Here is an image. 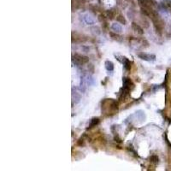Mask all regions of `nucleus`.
Masks as SVG:
<instances>
[{
	"label": "nucleus",
	"mask_w": 171,
	"mask_h": 171,
	"mask_svg": "<svg viewBox=\"0 0 171 171\" xmlns=\"http://www.w3.org/2000/svg\"><path fill=\"white\" fill-rule=\"evenodd\" d=\"M119 104L112 98H106L102 101V112L106 116H111L118 112Z\"/></svg>",
	"instance_id": "obj_1"
},
{
	"label": "nucleus",
	"mask_w": 171,
	"mask_h": 171,
	"mask_svg": "<svg viewBox=\"0 0 171 171\" xmlns=\"http://www.w3.org/2000/svg\"><path fill=\"white\" fill-rule=\"evenodd\" d=\"M149 17L151 18V20L153 23V26L156 29L157 33H158L159 35H162L164 29L165 27V21L162 19V17L159 15V14L155 10L149 15Z\"/></svg>",
	"instance_id": "obj_2"
},
{
	"label": "nucleus",
	"mask_w": 171,
	"mask_h": 171,
	"mask_svg": "<svg viewBox=\"0 0 171 171\" xmlns=\"http://www.w3.org/2000/svg\"><path fill=\"white\" fill-rule=\"evenodd\" d=\"M73 61L78 65H84L89 62V57L79 53H75L73 56Z\"/></svg>",
	"instance_id": "obj_3"
},
{
	"label": "nucleus",
	"mask_w": 171,
	"mask_h": 171,
	"mask_svg": "<svg viewBox=\"0 0 171 171\" xmlns=\"http://www.w3.org/2000/svg\"><path fill=\"white\" fill-rule=\"evenodd\" d=\"M119 15V10L117 8H111L108 10H106V16L109 20H114L116 18V16Z\"/></svg>",
	"instance_id": "obj_4"
},
{
	"label": "nucleus",
	"mask_w": 171,
	"mask_h": 171,
	"mask_svg": "<svg viewBox=\"0 0 171 171\" xmlns=\"http://www.w3.org/2000/svg\"><path fill=\"white\" fill-rule=\"evenodd\" d=\"M87 40V39H84V36L78 33H72V42L73 43H81V42H85Z\"/></svg>",
	"instance_id": "obj_5"
},
{
	"label": "nucleus",
	"mask_w": 171,
	"mask_h": 171,
	"mask_svg": "<svg viewBox=\"0 0 171 171\" xmlns=\"http://www.w3.org/2000/svg\"><path fill=\"white\" fill-rule=\"evenodd\" d=\"M123 88H125V89H127L130 92L134 88V84L132 82L130 78H128V77L123 78Z\"/></svg>",
	"instance_id": "obj_6"
},
{
	"label": "nucleus",
	"mask_w": 171,
	"mask_h": 171,
	"mask_svg": "<svg viewBox=\"0 0 171 171\" xmlns=\"http://www.w3.org/2000/svg\"><path fill=\"white\" fill-rule=\"evenodd\" d=\"M85 3V0H72V9H79Z\"/></svg>",
	"instance_id": "obj_7"
},
{
	"label": "nucleus",
	"mask_w": 171,
	"mask_h": 171,
	"mask_svg": "<svg viewBox=\"0 0 171 171\" xmlns=\"http://www.w3.org/2000/svg\"><path fill=\"white\" fill-rule=\"evenodd\" d=\"M138 57L143 60H146V61H151V60H155L156 58V56L155 55H152V54H147V53H145V52H140L138 53Z\"/></svg>",
	"instance_id": "obj_8"
},
{
	"label": "nucleus",
	"mask_w": 171,
	"mask_h": 171,
	"mask_svg": "<svg viewBox=\"0 0 171 171\" xmlns=\"http://www.w3.org/2000/svg\"><path fill=\"white\" fill-rule=\"evenodd\" d=\"M131 27H132L133 31H134V32L137 33L138 34H140V35H143V34H144V29H143L138 23L133 21L132 24H131Z\"/></svg>",
	"instance_id": "obj_9"
},
{
	"label": "nucleus",
	"mask_w": 171,
	"mask_h": 171,
	"mask_svg": "<svg viewBox=\"0 0 171 171\" xmlns=\"http://www.w3.org/2000/svg\"><path fill=\"white\" fill-rule=\"evenodd\" d=\"M121 63H123V65H124V68H125V69L126 70H128V71H130L131 70V67H132V65H131V62L127 58V57H122V60H119Z\"/></svg>",
	"instance_id": "obj_10"
},
{
	"label": "nucleus",
	"mask_w": 171,
	"mask_h": 171,
	"mask_svg": "<svg viewBox=\"0 0 171 171\" xmlns=\"http://www.w3.org/2000/svg\"><path fill=\"white\" fill-rule=\"evenodd\" d=\"M99 122H100V120H99L98 118H93V119L91 121V122H90V124H89V126H88V128H87L86 129H87V130L92 129V128L98 126V125L99 124Z\"/></svg>",
	"instance_id": "obj_11"
},
{
	"label": "nucleus",
	"mask_w": 171,
	"mask_h": 171,
	"mask_svg": "<svg viewBox=\"0 0 171 171\" xmlns=\"http://www.w3.org/2000/svg\"><path fill=\"white\" fill-rule=\"evenodd\" d=\"M109 34H110V36L114 40H116V41H122V37L120 36V35H119L118 33H114V32L110 31V32H109Z\"/></svg>",
	"instance_id": "obj_12"
},
{
	"label": "nucleus",
	"mask_w": 171,
	"mask_h": 171,
	"mask_svg": "<svg viewBox=\"0 0 171 171\" xmlns=\"http://www.w3.org/2000/svg\"><path fill=\"white\" fill-rule=\"evenodd\" d=\"M116 20L117 22L121 23L122 25H126V24H127V21H126L125 17H124L122 15H121V14H119V15L116 16Z\"/></svg>",
	"instance_id": "obj_13"
},
{
	"label": "nucleus",
	"mask_w": 171,
	"mask_h": 171,
	"mask_svg": "<svg viewBox=\"0 0 171 171\" xmlns=\"http://www.w3.org/2000/svg\"><path fill=\"white\" fill-rule=\"evenodd\" d=\"M150 162H151L152 164H153L154 165H156L157 164H158V162H159V158H158V156H156V155H152V156H151V158H150Z\"/></svg>",
	"instance_id": "obj_14"
},
{
	"label": "nucleus",
	"mask_w": 171,
	"mask_h": 171,
	"mask_svg": "<svg viewBox=\"0 0 171 171\" xmlns=\"http://www.w3.org/2000/svg\"><path fill=\"white\" fill-rule=\"evenodd\" d=\"M105 67L109 71H113L114 70V65L112 63V62L110 61H106L105 62Z\"/></svg>",
	"instance_id": "obj_15"
},
{
	"label": "nucleus",
	"mask_w": 171,
	"mask_h": 171,
	"mask_svg": "<svg viewBox=\"0 0 171 171\" xmlns=\"http://www.w3.org/2000/svg\"><path fill=\"white\" fill-rule=\"evenodd\" d=\"M101 23H102V28H103L104 31H106V30L109 29V23H108V21H103V22H101Z\"/></svg>",
	"instance_id": "obj_16"
},
{
	"label": "nucleus",
	"mask_w": 171,
	"mask_h": 171,
	"mask_svg": "<svg viewBox=\"0 0 171 171\" xmlns=\"http://www.w3.org/2000/svg\"><path fill=\"white\" fill-rule=\"evenodd\" d=\"M76 145H77V146H85V139H84V137H81V139H79V140L77 141Z\"/></svg>",
	"instance_id": "obj_17"
},
{
	"label": "nucleus",
	"mask_w": 171,
	"mask_h": 171,
	"mask_svg": "<svg viewBox=\"0 0 171 171\" xmlns=\"http://www.w3.org/2000/svg\"><path fill=\"white\" fill-rule=\"evenodd\" d=\"M116 26H117L116 23L113 24V26H112V29H113L114 31H116V32H117L116 30H119V31L121 32V31H122V27H116Z\"/></svg>",
	"instance_id": "obj_18"
},
{
	"label": "nucleus",
	"mask_w": 171,
	"mask_h": 171,
	"mask_svg": "<svg viewBox=\"0 0 171 171\" xmlns=\"http://www.w3.org/2000/svg\"><path fill=\"white\" fill-rule=\"evenodd\" d=\"M88 69L91 71V73H94V66L92 65V64H91V63H89L88 64Z\"/></svg>",
	"instance_id": "obj_19"
},
{
	"label": "nucleus",
	"mask_w": 171,
	"mask_h": 171,
	"mask_svg": "<svg viewBox=\"0 0 171 171\" xmlns=\"http://www.w3.org/2000/svg\"><path fill=\"white\" fill-rule=\"evenodd\" d=\"M114 140H115V141H116L117 143H122V140L118 137V135L116 134V136H115V138H114Z\"/></svg>",
	"instance_id": "obj_20"
},
{
	"label": "nucleus",
	"mask_w": 171,
	"mask_h": 171,
	"mask_svg": "<svg viewBox=\"0 0 171 171\" xmlns=\"http://www.w3.org/2000/svg\"><path fill=\"white\" fill-rule=\"evenodd\" d=\"M147 1H149V2H151V3H152L153 4H155V2H154V0H147Z\"/></svg>",
	"instance_id": "obj_21"
},
{
	"label": "nucleus",
	"mask_w": 171,
	"mask_h": 171,
	"mask_svg": "<svg viewBox=\"0 0 171 171\" xmlns=\"http://www.w3.org/2000/svg\"><path fill=\"white\" fill-rule=\"evenodd\" d=\"M98 3H101V0H98Z\"/></svg>",
	"instance_id": "obj_22"
}]
</instances>
